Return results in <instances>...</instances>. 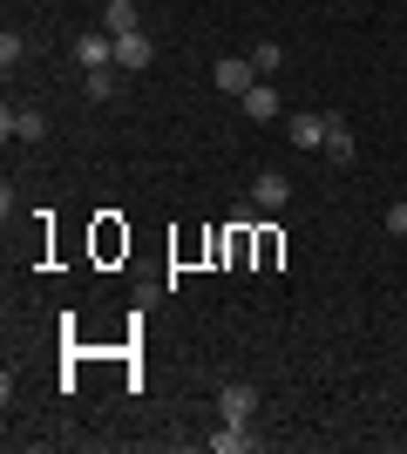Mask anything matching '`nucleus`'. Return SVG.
Returning a JSON list of instances; mask_svg holds the SVG:
<instances>
[{"mask_svg": "<svg viewBox=\"0 0 407 454\" xmlns=\"http://www.w3.org/2000/svg\"><path fill=\"white\" fill-rule=\"evenodd\" d=\"M292 204V176L286 170H258L252 176V210L265 217V210H286Z\"/></svg>", "mask_w": 407, "mask_h": 454, "instance_id": "f257e3e1", "label": "nucleus"}, {"mask_svg": "<svg viewBox=\"0 0 407 454\" xmlns=\"http://www.w3.org/2000/svg\"><path fill=\"white\" fill-rule=\"evenodd\" d=\"M211 82H217L224 95H231V102H238V95H245V89L258 82V68H252V55H224V61L211 68Z\"/></svg>", "mask_w": 407, "mask_h": 454, "instance_id": "f03ea898", "label": "nucleus"}, {"mask_svg": "<svg viewBox=\"0 0 407 454\" xmlns=\"http://www.w3.org/2000/svg\"><path fill=\"white\" fill-rule=\"evenodd\" d=\"M75 61H82V75H96V68H116V35H82L75 41Z\"/></svg>", "mask_w": 407, "mask_h": 454, "instance_id": "7ed1b4c3", "label": "nucleus"}, {"mask_svg": "<svg viewBox=\"0 0 407 454\" xmlns=\"http://www.w3.org/2000/svg\"><path fill=\"white\" fill-rule=\"evenodd\" d=\"M0 136H7V143H41V136H48V115L41 109H7L0 115Z\"/></svg>", "mask_w": 407, "mask_h": 454, "instance_id": "20e7f679", "label": "nucleus"}, {"mask_svg": "<svg viewBox=\"0 0 407 454\" xmlns=\"http://www.w3.org/2000/svg\"><path fill=\"white\" fill-rule=\"evenodd\" d=\"M150 61H156V41L143 35V27H136V35H116V68H129V75H143Z\"/></svg>", "mask_w": 407, "mask_h": 454, "instance_id": "39448f33", "label": "nucleus"}, {"mask_svg": "<svg viewBox=\"0 0 407 454\" xmlns=\"http://www.w3.org/2000/svg\"><path fill=\"white\" fill-rule=\"evenodd\" d=\"M217 414H224V420H252L258 414V387H252V380H231V387L217 394Z\"/></svg>", "mask_w": 407, "mask_h": 454, "instance_id": "423d86ee", "label": "nucleus"}, {"mask_svg": "<svg viewBox=\"0 0 407 454\" xmlns=\"http://www.w3.org/2000/svg\"><path fill=\"white\" fill-rule=\"evenodd\" d=\"M238 109L252 115V122H271V115H278V89H271V82H265V75H258V82H252V89L238 95Z\"/></svg>", "mask_w": 407, "mask_h": 454, "instance_id": "0eeeda50", "label": "nucleus"}, {"mask_svg": "<svg viewBox=\"0 0 407 454\" xmlns=\"http://www.w3.org/2000/svg\"><path fill=\"white\" fill-rule=\"evenodd\" d=\"M286 136L299 143V150H319V143H326V115H319V109H299L286 122Z\"/></svg>", "mask_w": 407, "mask_h": 454, "instance_id": "6e6552de", "label": "nucleus"}, {"mask_svg": "<svg viewBox=\"0 0 407 454\" xmlns=\"http://www.w3.org/2000/svg\"><path fill=\"white\" fill-rule=\"evenodd\" d=\"M245 448H258V434L245 427V420H224V427L211 434V454H245Z\"/></svg>", "mask_w": 407, "mask_h": 454, "instance_id": "1a4fd4ad", "label": "nucleus"}, {"mask_svg": "<svg viewBox=\"0 0 407 454\" xmlns=\"http://www.w3.org/2000/svg\"><path fill=\"white\" fill-rule=\"evenodd\" d=\"M143 20H136V0H109L102 7V35H136Z\"/></svg>", "mask_w": 407, "mask_h": 454, "instance_id": "9d476101", "label": "nucleus"}, {"mask_svg": "<svg viewBox=\"0 0 407 454\" xmlns=\"http://www.w3.org/2000/svg\"><path fill=\"white\" fill-rule=\"evenodd\" d=\"M319 150H326L333 163H347V156H353V129L340 122V115H326V143H319Z\"/></svg>", "mask_w": 407, "mask_h": 454, "instance_id": "9b49d317", "label": "nucleus"}, {"mask_svg": "<svg viewBox=\"0 0 407 454\" xmlns=\"http://www.w3.org/2000/svg\"><path fill=\"white\" fill-rule=\"evenodd\" d=\"M278 61H286V48H278V41H258V48H252V68H258V75H278Z\"/></svg>", "mask_w": 407, "mask_h": 454, "instance_id": "f8f14e48", "label": "nucleus"}, {"mask_svg": "<svg viewBox=\"0 0 407 454\" xmlns=\"http://www.w3.org/2000/svg\"><path fill=\"white\" fill-rule=\"evenodd\" d=\"M20 61H27V41L7 27V35H0V68H20Z\"/></svg>", "mask_w": 407, "mask_h": 454, "instance_id": "ddd939ff", "label": "nucleus"}, {"mask_svg": "<svg viewBox=\"0 0 407 454\" xmlns=\"http://www.w3.org/2000/svg\"><path fill=\"white\" fill-rule=\"evenodd\" d=\"M89 102H116V68H96V75H89Z\"/></svg>", "mask_w": 407, "mask_h": 454, "instance_id": "4468645a", "label": "nucleus"}, {"mask_svg": "<svg viewBox=\"0 0 407 454\" xmlns=\"http://www.w3.org/2000/svg\"><path fill=\"white\" fill-rule=\"evenodd\" d=\"M387 231H394V238H407V204H387Z\"/></svg>", "mask_w": 407, "mask_h": 454, "instance_id": "2eb2a0df", "label": "nucleus"}]
</instances>
